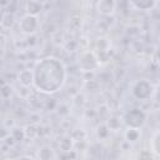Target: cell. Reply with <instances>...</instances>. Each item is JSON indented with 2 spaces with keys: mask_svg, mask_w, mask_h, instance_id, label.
<instances>
[{
  "mask_svg": "<svg viewBox=\"0 0 160 160\" xmlns=\"http://www.w3.org/2000/svg\"><path fill=\"white\" fill-rule=\"evenodd\" d=\"M32 86L46 95L58 92L66 82L68 71L64 62L55 56L38 60L32 68Z\"/></svg>",
  "mask_w": 160,
  "mask_h": 160,
  "instance_id": "obj_1",
  "label": "cell"
},
{
  "mask_svg": "<svg viewBox=\"0 0 160 160\" xmlns=\"http://www.w3.org/2000/svg\"><path fill=\"white\" fill-rule=\"evenodd\" d=\"M146 120H148V114L139 108L130 109L125 111L121 116L122 125L125 128H132V129H142L144 125L146 124Z\"/></svg>",
  "mask_w": 160,
  "mask_h": 160,
  "instance_id": "obj_2",
  "label": "cell"
},
{
  "mask_svg": "<svg viewBox=\"0 0 160 160\" xmlns=\"http://www.w3.org/2000/svg\"><path fill=\"white\" fill-rule=\"evenodd\" d=\"M155 91H156L155 85L148 79L136 80L131 85V95L136 100H140V101H146V100L151 99L154 96Z\"/></svg>",
  "mask_w": 160,
  "mask_h": 160,
  "instance_id": "obj_3",
  "label": "cell"
},
{
  "mask_svg": "<svg viewBox=\"0 0 160 160\" xmlns=\"http://www.w3.org/2000/svg\"><path fill=\"white\" fill-rule=\"evenodd\" d=\"M99 65L100 60L94 50H84L78 56V66L82 72H92Z\"/></svg>",
  "mask_w": 160,
  "mask_h": 160,
  "instance_id": "obj_4",
  "label": "cell"
},
{
  "mask_svg": "<svg viewBox=\"0 0 160 160\" xmlns=\"http://www.w3.org/2000/svg\"><path fill=\"white\" fill-rule=\"evenodd\" d=\"M39 26H40V22H39L38 16H35V15L25 14L19 20V29L25 35H34V34H36V31L39 30Z\"/></svg>",
  "mask_w": 160,
  "mask_h": 160,
  "instance_id": "obj_5",
  "label": "cell"
},
{
  "mask_svg": "<svg viewBox=\"0 0 160 160\" xmlns=\"http://www.w3.org/2000/svg\"><path fill=\"white\" fill-rule=\"evenodd\" d=\"M118 8V0H98L96 11L101 16H111L115 14Z\"/></svg>",
  "mask_w": 160,
  "mask_h": 160,
  "instance_id": "obj_6",
  "label": "cell"
},
{
  "mask_svg": "<svg viewBox=\"0 0 160 160\" xmlns=\"http://www.w3.org/2000/svg\"><path fill=\"white\" fill-rule=\"evenodd\" d=\"M159 0H129L130 5L136 9V10H140V11H149V10H152L156 4H158Z\"/></svg>",
  "mask_w": 160,
  "mask_h": 160,
  "instance_id": "obj_7",
  "label": "cell"
},
{
  "mask_svg": "<svg viewBox=\"0 0 160 160\" xmlns=\"http://www.w3.org/2000/svg\"><path fill=\"white\" fill-rule=\"evenodd\" d=\"M32 69H24L18 74V81L21 86L29 88L32 85Z\"/></svg>",
  "mask_w": 160,
  "mask_h": 160,
  "instance_id": "obj_8",
  "label": "cell"
},
{
  "mask_svg": "<svg viewBox=\"0 0 160 160\" xmlns=\"http://www.w3.org/2000/svg\"><path fill=\"white\" fill-rule=\"evenodd\" d=\"M150 152L155 158L160 156V131L159 130H155L150 138Z\"/></svg>",
  "mask_w": 160,
  "mask_h": 160,
  "instance_id": "obj_9",
  "label": "cell"
},
{
  "mask_svg": "<svg viewBox=\"0 0 160 160\" xmlns=\"http://www.w3.org/2000/svg\"><path fill=\"white\" fill-rule=\"evenodd\" d=\"M124 138L126 142L129 144H136L141 139V129H132V128H126L124 132Z\"/></svg>",
  "mask_w": 160,
  "mask_h": 160,
  "instance_id": "obj_10",
  "label": "cell"
},
{
  "mask_svg": "<svg viewBox=\"0 0 160 160\" xmlns=\"http://www.w3.org/2000/svg\"><path fill=\"white\" fill-rule=\"evenodd\" d=\"M25 10L26 14L38 16L42 11V2L40 0H28L25 5Z\"/></svg>",
  "mask_w": 160,
  "mask_h": 160,
  "instance_id": "obj_11",
  "label": "cell"
},
{
  "mask_svg": "<svg viewBox=\"0 0 160 160\" xmlns=\"http://www.w3.org/2000/svg\"><path fill=\"white\" fill-rule=\"evenodd\" d=\"M105 124H106V126L109 128L110 131H118L122 126L121 118H119V116H110Z\"/></svg>",
  "mask_w": 160,
  "mask_h": 160,
  "instance_id": "obj_12",
  "label": "cell"
},
{
  "mask_svg": "<svg viewBox=\"0 0 160 160\" xmlns=\"http://www.w3.org/2000/svg\"><path fill=\"white\" fill-rule=\"evenodd\" d=\"M72 146H74V140L71 136H64L60 142H59V148L60 150L65 151V152H69V151H72Z\"/></svg>",
  "mask_w": 160,
  "mask_h": 160,
  "instance_id": "obj_13",
  "label": "cell"
},
{
  "mask_svg": "<svg viewBox=\"0 0 160 160\" xmlns=\"http://www.w3.org/2000/svg\"><path fill=\"white\" fill-rule=\"evenodd\" d=\"M38 158L42 159V160H50V159H56V154L54 152V150L49 146H44L39 150Z\"/></svg>",
  "mask_w": 160,
  "mask_h": 160,
  "instance_id": "obj_14",
  "label": "cell"
},
{
  "mask_svg": "<svg viewBox=\"0 0 160 160\" xmlns=\"http://www.w3.org/2000/svg\"><path fill=\"white\" fill-rule=\"evenodd\" d=\"M15 24V15L12 12H5L1 18V25L5 29H10Z\"/></svg>",
  "mask_w": 160,
  "mask_h": 160,
  "instance_id": "obj_15",
  "label": "cell"
},
{
  "mask_svg": "<svg viewBox=\"0 0 160 160\" xmlns=\"http://www.w3.org/2000/svg\"><path fill=\"white\" fill-rule=\"evenodd\" d=\"M10 135L15 141H22L26 138V130H24L22 128H12Z\"/></svg>",
  "mask_w": 160,
  "mask_h": 160,
  "instance_id": "obj_16",
  "label": "cell"
},
{
  "mask_svg": "<svg viewBox=\"0 0 160 160\" xmlns=\"http://www.w3.org/2000/svg\"><path fill=\"white\" fill-rule=\"evenodd\" d=\"M96 135H98V138H99L100 140H105V139H108V136L110 135V130H109V128L106 126V124H105V122L98 126Z\"/></svg>",
  "mask_w": 160,
  "mask_h": 160,
  "instance_id": "obj_17",
  "label": "cell"
},
{
  "mask_svg": "<svg viewBox=\"0 0 160 160\" xmlns=\"http://www.w3.org/2000/svg\"><path fill=\"white\" fill-rule=\"evenodd\" d=\"M9 4H10V0H0V6H2V8L8 6Z\"/></svg>",
  "mask_w": 160,
  "mask_h": 160,
  "instance_id": "obj_18",
  "label": "cell"
},
{
  "mask_svg": "<svg viewBox=\"0 0 160 160\" xmlns=\"http://www.w3.org/2000/svg\"><path fill=\"white\" fill-rule=\"evenodd\" d=\"M0 146H1V139H0Z\"/></svg>",
  "mask_w": 160,
  "mask_h": 160,
  "instance_id": "obj_19",
  "label": "cell"
},
{
  "mask_svg": "<svg viewBox=\"0 0 160 160\" xmlns=\"http://www.w3.org/2000/svg\"><path fill=\"white\" fill-rule=\"evenodd\" d=\"M26 1H28V0H26Z\"/></svg>",
  "mask_w": 160,
  "mask_h": 160,
  "instance_id": "obj_20",
  "label": "cell"
}]
</instances>
